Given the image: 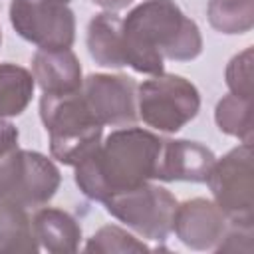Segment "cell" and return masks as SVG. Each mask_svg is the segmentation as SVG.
<instances>
[{
  "instance_id": "obj_6",
  "label": "cell",
  "mask_w": 254,
  "mask_h": 254,
  "mask_svg": "<svg viewBox=\"0 0 254 254\" xmlns=\"http://www.w3.org/2000/svg\"><path fill=\"white\" fill-rule=\"evenodd\" d=\"M103 204L111 216L139 236L163 242L173 232V216L179 202L171 190L149 181L135 189L111 194Z\"/></svg>"
},
{
  "instance_id": "obj_15",
  "label": "cell",
  "mask_w": 254,
  "mask_h": 254,
  "mask_svg": "<svg viewBox=\"0 0 254 254\" xmlns=\"http://www.w3.org/2000/svg\"><path fill=\"white\" fill-rule=\"evenodd\" d=\"M40 242L26 208L0 204V254H36Z\"/></svg>"
},
{
  "instance_id": "obj_5",
  "label": "cell",
  "mask_w": 254,
  "mask_h": 254,
  "mask_svg": "<svg viewBox=\"0 0 254 254\" xmlns=\"http://www.w3.org/2000/svg\"><path fill=\"white\" fill-rule=\"evenodd\" d=\"M198 109V89L183 75L159 73L137 85V115L157 131L177 133L196 117Z\"/></svg>"
},
{
  "instance_id": "obj_20",
  "label": "cell",
  "mask_w": 254,
  "mask_h": 254,
  "mask_svg": "<svg viewBox=\"0 0 254 254\" xmlns=\"http://www.w3.org/2000/svg\"><path fill=\"white\" fill-rule=\"evenodd\" d=\"M252 48L236 54L226 65V85L230 93L252 99Z\"/></svg>"
},
{
  "instance_id": "obj_17",
  "label": "cell",
  "mask_w": 254,
  "mask_h": 254,
  "mask_svg": "<svg viewBox=\"0 0 254 254\" xmlns=\"http://www.w3.org/2000/svg\"><path fill=\"white\" fill-rule=\"evenodd\" d=\"M206 16L220 34H246L254 28V0H208Z\"/></svg>"
},
{
  "instance_id": "obj_22",
  "label": "cell",
  "mask_w": 254,
  "mask_h": 254,
  "mask_svg": "<svg viewBox=\"0 0 254 254\" xmlns=\"http://www.w3.org/2000/svg\"><path fill=\"white\" fill-rule=\"evenodd\" d=\"M16 147H18V129L10 121L0 117V157L14 151Z\"/></svg>"
},
{
  "instance_id": "obj_11",
  "label": "cell",
  "mask_w": 254,
  "mask_h": 254,
  "mask_svg": "<svg viewBox=\"0 0 254 254\" xmlns=\"http://www.w3.org/2000/svg\"><path fill=\"white\" fill-rule=\"evenodd\" d=\"M216 157L214 153L196 143L187 139H163L157 163L159 181H187V183H204Z\"/></svg>"
},
{
  "instance_id": "obj_13",
  "label": "cell",
  "mask_w": 254,
  "mask_h": 254,
  "mask_svg": "<svg viewBox=\"0 0 254 254\" xmlns=\"http://www.w3.org/2000/svg\"><path fill=\"white\" fill-rule=\"evenodd\" d=\"M34 232L42 248L52 254H71L77 252L81 242V226L77 220L62 208H40L34 218Z\"/></svg>"
},
{
  "instance_id": "obj_8",
  "label": "cell",
  "mask_w": 254,
  "mask_h": 254,
  "mask_svg": "<svg viewBox=\"0 0 254 254\" xmlns=\"http://www.w3.org/2000/svg\"><path fill=\"white\" fill-rule=\"evenodd\" d=\"M14 30L40 50H65L75 40V16L67 4L52 0H12Z\"/></svg>"
},
{
  "instance_id": "obj_4",
  "label": "cell",
  "mask_w": 254,
  "mask_h": 254,
  "mask_svg": "<svg viewBox=\"0 0 254 254\" xmlns=\"http://www.w3.org/2000/svg\"><path fill=\"white\" fill-rule=\"evenodd\" d=\"M60 183V169L38 151L16 147L0 157V204L40 208L54 198Z\"/></svg>"
},
{
  "instance_id": "obj_7",
  "label": "cell",
  "mask_w": 254,
  "mask_h": 254,
  "mask_svg": "<svg viewBox=\"0 0 254 254\" xmlns=\"http://www.w3.org/2000/svg\"><path fill=\"white\" fill-rule=\"evenodd\" d=\"M204 183L232 224L254 226L252 143H242L216 159Z\"/></svg>"
},
{
  "instance_id": "obj_2",
  "label": "cell",
  "mask_w": 254,
  "mask_h": 254,
  "mask_svg": "<svg viewBox=\"0 0 254 254\" xmlns=\"http://www.w3.org/2000/svg\"><path fill=\"white\" fill-rule=\"evenodd\" d=\"M161 143L159 135L141 127L115 129L75 165V185L91 200L103 202L115 192L149 183L157 175Z\"/></svg>"
},
{
  "instance_id": "obj_23",
  "label": "cell",
  "mask_w": 254,
  "mask_h": 254,
  "mask_svg": "<svg viewBox=\"0 0 254 254\" xmlns=\"http://www.w3.org/2000/svg\"><path fill=\"white\" fill-rule=\"evenodd\" d=\"M97 6H101V8H105L107 12H117V10H123V8H127L133 0H93Z\"/></svg>"
},
{
  "instance_id": "obj_9",
  "label": "cell",
  "mask_w": 254,
  "mask_h": 254,
  "mask_svg": "<svg viewBox=\"0 0 254 254\" xmlns=\"http://www.w3.org/2000/svg\"><path fill=\"white\" fill-rule=\"evenodd\" d=\"M81 95L105 127H125L137 121V83L127 75L91 73L81 83Z\"/></svg>"
},
{
  "instance_id": "obj_21",
  "label": "cell",
  "mask_w": 254,
  "mask_h": 254,
  "mask_svg": "<svg viewBox=\"0 0 254 254\" xmlns=\"http://www.w3.org/2000/svg\"><path fill=\"white\" fill-rule=\"evenodd\" d=\"M216 252H252V226L232 224L220 244L214 248Z\"/></svg>"
},
{
  "instance_id": "obj_18",
  "label": "cell",
  "mask_w": 254,
  "mask_h": 254,
  "mask_svg": "<svg viewBox=\"0 0 254 254\" xmlns=\"http://www.w3.org/2000/svg\"><path fill=\"white\" fill-rule=\"evenodd\" d=\"M218 129L242 143H252V99L234 93L224 95L214 109Z\"/></svg>"
},
{
  "instance_id": "obj_10",
  "label": "cell",
  "mask_w": 254,
  "mask_h": 254,
  "mask_svg": "<svg viewBox=\"0 0 254 254\" xmlns=\"http://www.w3.org/2000/svg\"><path fill=\"white\" fill-rule=\"evenodd\" d=\"M232 226L224 210L210 198H190L177 204L173 232L192 250H214Z\"/></svg>"
},
{
  "instance_id": "obj_16",
  "label": "cell",
  "mask_w": 254,
  "mask_h": 254,
  "mask_svg": "<svg viewBox=\"0 0 254 254\" xmlns=\"http://www.w3.org/2000/svg\"><path fill=\"white\" fill-rule=\"evenodd\" d=\"M36 89L34 75L16 64H0V117L20 115L32 101Z\"/></svg>"
},
{
  "instance_id": "obj_25",
  "label": "cell",
  "mask_w": 254,
  "mask_h": 254,
  "mask_svg": "<svg viewBox=\"0 0 254 254\" xmlns=\"http://www.w3.org/2000/svg\"><path fill=\"white\" fill-rule=\"evenodd\" d=\"M0 44H2V30H0Z\"/></svg>"
},
{
  "instance_id": "obj_19",
  "label": "cell",
  "mask_w": 254,
  "mask_h": 254,
  "mask_svg": "<svg viewBox=\"0 0 254 254\" xmlns=\"http://www.w3.org/2000/svg\"><path fill=\"white\" fill-rule=\"evenodd\" d=\"M85 252H97V254H131V252H149V246L135 238L131 232L123 230L121 226L107 224L101 226L85 244Z\"/></svg>"
},
{
  "instance_id": "obj_12",
  "label": "cell",
  "mask_w": 254,
  "mask_h": 254,
  "mask_svg": "<svg viewBox=\"0 0 254 254\" xmlns=\"http://www.w3.org/2000/svg\"><path fill=\"white\" fill-rule=\"evenodd\" d=\"M32 75L40 89L50 95L79 91L83 83L81 64L69 48L38 50L32 60Z\"/></svg>"
},
{
  "instance_id": "obj_24",
  "label": "cell",
  "mask_w": 254,
  "mask_h": 254,
  "mask_svg": "<svg viewBox=\"0 0 254 254\" xmlns=\"http://www.w3.org/2000/svg\"><path fill=\"white\" fill-rule=\"evenodd\" d=\"M52 2H60V4H67L69 0H52Z\"/></svg>"
},
{
  "instance_id": "obj_1",
  "label": "cell",
  "mask_w": 254,
  "mask_h": 254,
  "mask_svg": "<svg viewBox=\"0 0 254 254\" xmlns=\"http://www.w3.org/2000/svg\"><path fill=\"white\" fill-rule=\"evenodd\" d=\"M125 65L159 75L165 60L190 62L202 52V36L173 0H145L121 20Z\"/></svg>"
},
{
  "instance_id": "obj_14",
  "label": "cell",
  "mask_w": 254,
  "mask_h": 254,
  "mask_svg": "<svg viewBox=\"0 0 254 254\" xmlns=\"http://www.w3.org/2000/svg\"><path fill=\"white\" fill-rule=\"evenodd\" d=\"M87 52L95 64L103 67H123V38L121 18L115 12H101L87 26Z\"/></svg>"
},
{
  "instance_id": "obj_3",
  "label": "cell",
  "mask_w": 254,
  "mask_h": 254,
  "mask_svg": "<svg viewBox=\"0 0 254 254\" xmlns=\"http://www.w3.org/2000/svg\"><path fill=\"white\" fill-rule=\"evenodd\" d=\"M40 117L50 137V153L64 165L75 167L101 143L103 125L89 111L81 91L40 99Z\"/></svg>"
}]
</instances>
